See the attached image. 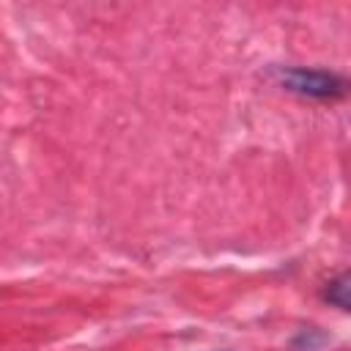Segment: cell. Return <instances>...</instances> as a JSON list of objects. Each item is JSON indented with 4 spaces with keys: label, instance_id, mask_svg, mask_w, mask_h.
I'll use <instances>...</instances> for the list:
<instances>
[{
    "label": "cell",
    "instance_id": "6da1fadb",
    "mask_svg": "<svg viewBox=\"0 0 351 351\" xmlns=\"http://www.w3.org/2000/svg\"><path fill=\"white\" fill-rule=\"evenodd\" d=\"M271 77L280 82V88L307 96V99H337L348 93V82L332 71L324 69H304V66H277Z\"/></svg>",
    "mask_w": 351,
    "mask_h": 351
},
{
    "label": "cell",
    "instance_id": "7a4b0ae2",
    "mask_svg": "<svg viewBox=\"0 0 351 351\" xmlns=\"http://www.w3.org/2000/svg\"><path fill=\"white\" fill-rule=\"evenodd\" d=\"M324 299L340 310H348L351 313V269L348 271H340L337 277H332L326 282V291H324Z\"/></svg>",
    "mask_w": 351,
    "mask_h": 351
}]
</instances>
